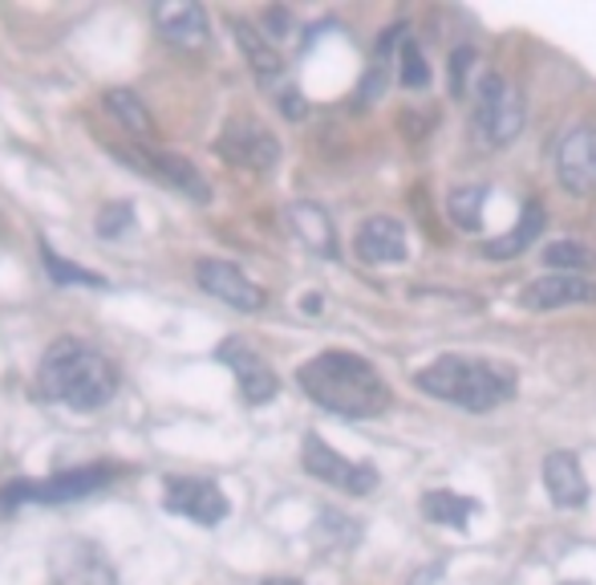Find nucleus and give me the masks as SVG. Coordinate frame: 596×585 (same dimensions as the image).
<instances>
[{
  "mask_svg": "<svg viewBox=\"0 0 596 585\" xmlns=\"http://www.w3.org/2000/svg\"><path fill=\"white\" fill-rule=\"evenodd\" d=\"M118 476L114 464H85V467H70V472H58V476L46 480H9L0 488V508L12 513L21 504H73L85 501L102 492L110 480Z\"/></svg>",
  "mask_w": 596,
  "mask_h": 585,
  "instance_id": "nucleus-4",
  "label": "nucleus"
},
{
  "mask_svg": "<svg viewBox=\"0 0 596 585\" xmlns=\"http://www.w3.org/2000/svg\"><path fill=\"white\" fill-rule=\"evenodd\" d=\"M102 107H105V114L114 122H122V131H130V134H139V139H147L151 134V110L142 107V98L134 94V90H105V98H102Z\"/></svg>",
  "mask_w": 596,
  "mask_h": 585,
  "instance_id": "nucleus-22",
  "label": "nucleus"
},
{
  "mask_svg": "<svg viewBox=\"0 0 596 585\" xmlns=\"http://www.w3.org/2000/svg\"><path fill=\"white\" fill-rule=\"evenodd\" d=\"M588 261H593V256H588V249L580 240H556V244L544 249V264L556 269V273H576V269H585Z\"/></svg>",
  "mask_w": 596,
  "mask_h": 585,
  "instance_id": "nucleus-27",
  "label": "nucleus"
},
{
  "mask_svg": "<svg viewBox=\"0 0 596 585\" xmlns=\"http://www.w3.org/2000/svg\"><path fill=\"white\" fill-rule=\"evenodd\" d=\"M544 228H548V212H544V203H524V212L515 220L512 232H503V236L487 240L483 244V256L487 261H512V256H524L539 236H544Z\"/></svg>",
  "mask_w": 596,
  "mask_h": 585,
  "instance_id": "nucleus-18",
  "label": "nucleus"
},
{
  "mask_svg": "<svg viewBox=\"0 0 596 585\" xmlns=\"http://www.w3.org/2000/svg\"><path fill=\"white\" fill-rule=\"evenodd\" d=\"M556 180L564 192L593 195L596 192V131L593 127H576L560 139L556 151Z\"/></svg>",
  "mask_w": 596,
  "mask_h": 585,
  "instance_id": "nucleus-12",
  "label": "nucleus"
},
{
  "mask_svg": "<svg viewBox=\"0 0 596 585\" xmlns=\"http://www.w3.org/2000/svg\"><path fill=\"white\" fill-rule=\"evenodd\" d=\"M471 65H475V49H471V46H458L455 53H451V94H455V98L467 94Z\"/></svg>",
  "mask_w": 596,
  "mask_h": 585,
  "instance_id": "nucleus-28",
  "label": "nucleus"
},
{
  "mask_svg": "<svg viewBox=\"0 0 596 585\" xmlns=\"http://www.w3.org/2000/svg\"><path fill=\"white\" fill-rule=\"evenodd\" d=\"M414 383L431 399H443V403L475 411V415L515 399V374L487 359H471V354H443L426 371H418Z\"/></svg>",
  "mask_w": 596,
  "mask_h": 585,
  "instance_id": "nucleus-3",
  "label": "nucleus"
},
{
  "mask_svg": "<svg viewBox=\"0 0 596 585\" xmlns=\"http://www.w3.org/2000/svg\"><path fill=\"white\" fill-rule=\"evenodd\" d=\"M41 261H46V273L49 281L58 289H73V285H82V289H110V281H105L102 273H94V269H82V264H73L70 256H61V252H53L41 240Z\"/></svg>",
  "mask_w": 596,
  "mask_h": 585,
  "instance_id": "nucleus-23",
  "label": "nucleus"
},
{
  "mask_svg": "<svg viewBox=\"0 0 596 585\" xmlns=\"http://www.w3.org/2000/svg\"><path fill=\"white\" fill-rule=\"evenodd\" d=\"M94 232L102 240L130 236V232H134V203H127V200L105 203L102 212H98V220H94Z\"/></svg>",
  "mask_w": 596,
  "mask_h": 585,
  "instance_id": "nucleus-26",
  "label": "nucleus"
},
{
  "mask_svg": "<svg viewBox=\"0 0 596 585\" xmlns=\"http://www.w3.org/2000/svg\"><path fill=\"white\" fill-rule=\"evenodd\" d=\"M296 386L313 399L321 411L341 418H374L390 406L386 379L374 371V362L350 350H325L296 371Z\"/></svg>",
  "mask_w": 596,
  "mask_h": 585,
  "instance_id": "nucleus-1",
  "label": "nucleus"
},
{
  "mask_svg": "<svg viewBox=\"0 0 596 585\" xmlns=\"http://www.w3.org/2000/svg\"><path fill=\"white\" fill-rule=\"evenodd\" d=\"M479 513V501H471V496H458L451 488H434L422 496V516L434 521V525H446V528H467L471 516Z\"/></svg>",
  "mask_w": 596,
  "mask_h": 585,
  "instance_id": "nucleus-20",
  "label": "nucleus"
},
{
  "mask_svg": "<svg viewBox=\"0 0 596 585\" xmlns=\"http://www.w3.org/2000/svg\"><path fill=\"white\" fill-rule=\"evenodd\" d=\"M215 362H223V366L235 374V383H240V399H244L248 406L272 403L276 391H281V379L272 374L269 362L260 359L244 337H228V342H220V346H215Z\"/></svg>",
  "mask_w": 596,
  "mask_h": 585,
  "instance_id": "nucleus-10",
  "label": "nucleus"
},
{
  "mask_svg": "<svg viewBox=\"0 0 596 585\" xmlns=\"http://www.w3.org/2000/svg\"><path fill=\"white\" fill-rule=\"evenodd\" d=\"M154 29L163 37L166 46L183 49V53H195L211 41L208 29V12L195 0H166V4H154Z\"/></svg>",
  "mask_w": 596,
  "mask_h": 585,
  "instance_id": "nucleus-13",
  "label": "nucleus"
},
{
  "mask_svg": "<svg viewBox=\"0 0 596 585\" xmlns=\"http://www.w3.org/2000/svg\"><path fill=\"white\" fill-rule=\"evenodd\" d=\"M284 220L293 228V236L301 240L304 249L316 252V256H325V261H337V228L329 220V212L321 203H309V200H296L284 208Z\"/></svg>",
  "mask_w": 596,
  "mask_h": 585,
  "instance_id": "nucleus-15",
  "label": "nucleus"
},
{
  "mask_svg": "<svg viewBox=\"0 0 596 585\" xmlns=\"http://www.w3.org/2000/svg\"><path fill=\"white\" fill-rule=\"evenodd\" d=\"M301 464L304 472L329 488H341L350 492V496H370V492L382 484L374 464H357V460H345L341 452H333L321 435H304V447H301Z\"/></svg>",
  "mask_w": 596,
  "mask_h": 585,
  "instance_id": "nucleus-6",
  "label": "nucleus"
},
{
  "mask_svg": "<svg viewBox=\"0 0 596 585\" xmlns=\"http://www.w3.org/2000/svg\"><path fill=\"white\" fill-rule=\"evenodd\" d=\"M195 281L203 293L220 297L223 305H232V310H240V313H260L269 305V293H264L256 281H248L232 261H199Z\"/></svg>",
  "mask_w": 596,
  "mask_h": 585,
  "instance_id": "nucleus-11",
  "label": "nucleus"
},
{
  "mask_svg": "<svg viewBox=\"0 0 596 585\" xmlns=\"http://www.w3.org/2000/svg\"><path fill=\"white\" fill-rule=\"evenodd\" d=\"M260 585H304V582H296V577H269V582H260Z\"/></svg>",
  "mask_w": 596,
  "mask_h": 585,
  "instance_id": "nucleus-31",
  "label": "nucleus"
},
{
  "mask_svg": "<svg viewBox=\"0 0 596 585\" xmlns=\"http://www.w3.org/2000/svg\"><path fill=\"white\" fill-rule=\"evenodd\" d=\"M483 203H487V188H455V192L446 195V215H451L455 228H463V232H479Z\"/></svg>",
  "mask_w": 596,
  "mask_h": 585,
  "instance_id": "nucleus-24",
  "label": "nucleus"
},
{
  "mask_svg": "<svg viewBox=\"0 0 596 585\" xmlns=\"http://www.w3.org/2000/svg\"><path fill=\"white\" fill-rule=\"evenodd\" d=\"M37 391L70 411H98L118 394V371L102 350L82 337H58L37 366Z\"/></svg>",
  "mask_w": 596,
  "mask_h": 585,
  "instance_id": "nucleus-2",
  "label": "nucleus"
},
{
  "mask_svg": "<svg viewBox=\"0 0 596 585\" xmlns=\"http://www.w3.org/2000/svg\"><path fill=\"white\" fill-rule=\"evenodd\" d=\"M397 82L406 85V90H422V85L431 82V65L422 58V49L414 37H402V53H397Z\"/></svg>",
  "mask_w": 596,
  "mask_h": 585,
  "instance_id": "nucleus-25",
  "label": "nucleus"
},
{
  "mask_svg": "<svg viewBox=\"0 0 596 585\" xmlns=\"http://www.w3.org/2000/svg\"><path fill=\"white\" fill-rule=\"evenodd\" d=\"M264 24H269V37H276V41L293 33V17H289L284 9H269V12H264Z\"/></svg>",
  "mask_w": 596,
  "mask_h": 585,
  "instance_id": "nucleus-29",
  "label": "nucleus"
},
{
  "mask_svg": "<svg viewBox=\"0 0 596 585\" xmlns=\"http://www.w3.org/2000/svg\"><path fill=\"white\" fill-rule=\"evenodd\" d=\"M568 585H585V582H568Z\"/></svg>",
  "mask_w": 596,
  "mask_h": 585,
  "instance_id": "nucleus-32",
  "label": "nucleus"
},
{
  "mask_svg": "<svg viewBox=\"0 0 596 585\" xmlns=\"http://www.w3.org/2000/svg\"><path fill=\"white\" fill-rule=\"evenodd\" d=\"M232 33H235V41H240V49H244V58H248V65H252V73H256V82L260 85L281 82L284 61H281V53L272 49L269 33H260L256 24L240 21V17H232Z\"/></svg>",
  "mask_w": 596,
  "mask_h": 585,
  "instance_id": "nucleus-19",
  "label": "nucleus"
},
{
  "mask_svg": "<svg viewBox=\"0 0 596 585\" xmlns=\"http://www.w3.org/2000/svg\"><path fill=\"white\" fill-rule=\"evenodd\" d=\"M114 155L127 163L130 171H139L147 180H159L166 188H175L179 195H188L195 203H208L211 200V183L191 168L188 159L171 155V151H151V147H114Z\"/></svg>",
  "mask_w": 596,
  "mask_h": 585,
  "instance_id": "nucleus-7",
  "label": "nucleus"
},
{
  "mask_svg": "<svg viewBox=\"0 0 596 585\" xmlns=\"http://www.w3.org/2000/svg\"><path fill=\"white\" fill-rule=\"evenodd\" d=\"M357 261L365 264H397L406 261V228L390 220V215H370L362 228H357Z\"/></svg>",
  "mask_w": 596,
  "mask_h": 585,
  "instance_id": "nucleus-16",
  "label": "nucleus"
},
{
  "mask_svg": "<svg viewBox=\"0 0 596 585\" xmlns=\"http://www.w3.org/2000/svg\"><path fill=\"white\" fill-rule=\"evenodd\" d=\"M215 155L228 159L232 168L244 171H272L281 163V143L269 127H260L256 119H232L215 139Z\"/></svg>",
  "mask_w": 596,
  "mask_h": 585,
  "instance_id": "nucleus-8",
  "label": "nucleus"
},
{
  "mask_svg": "<svg viewBox=\"0 0 596 585\" xmlns=\"http://www.w3.org/2000/svg\"><path fill=\"white\" fill-rule=\"evenodd\" d=\"M527 310H564V305H588L596 301V281H585L576 273H548L532 281L519 297Z\"/></svg>",
  "mask_w": 596,
  "mask_h": 585,
  "instance_id": "nucleus-14",
  "label": "nucleus"
},
{
  "mask_svg": "<svg viewBox=\"0 0 596 585\" xmlns=\"http://www.w3.org/2000/svg\"><path fill=\"white\" fill-rule=\"evenodd\" d=\"M281 110L289 114V119H304V110H309V107H304V98L296 94V90H284V94H281Z\"/></svg>",
  "mask_w": 596,
  "mask_h": 585,
  "instance_id": "nucleus-30",
  "label": "nucleus"
},
{
  "mask_svg": "<svg viewBox=\"0 0 596 585\" xmlns=\"http://www.w3.org/2000/svg\"><path fill=\"white\" fill-rule=\"evenodd\" d=\"M397 33H402V29H386V37L377 41L374 61H370V73H365L362 85H357V102H353L357 110L374 107L377 98L386 94V85H390V53H394V46H397Z\"/></svg>",
  "mask_w": 596,
  "mask_h": 585,
  "instance_id": "nucleus-21",
  "label": "nucleus"
},
{
  "mask_svg": "<svg viewBox=\"0 0 596 585\" xmlns=\"http://www.w3.org/2000/svg\"><path fill=\"white\" fill-rule=\"evenodd\" d=\"M163 508L175 516H188V521H195V525H203V528L223 525L228 513H232V504H228L220 484H215V480H199V476L166 480Z\"/></svg>",
  "mask_w": 596,
  "mask_h": 585,
  "instance_id": "nucleus-9",
  "label": "nucleus"
},
{
  "mask_svg": "<svg viewBox=\"0 0 596 585\" xmlns=\"http://www.w3.org/2000/svg\"><path fill=\"white\" fill-rule=\"evenodd\" d=\"M475 131L487 147H507L524 131V94L499 73H483L475 85Z\"/></svg>",
  "mask_w": 596,
  "mask_h": 585,
  "instance_id": "nucleus-5",
  "label": "nucleus"
},
{
  "mask_svg": "<svg viewBox=\"0 0 596 585\" xmlns=\"http://www.w3.org/2000/svg\"><path fill=\"white\" fill-rule=\"evenodd\" d=\"M544 488L556 508H580L588 501V484L580 472V460L573 452H552L544 460Z\"/></svg>",
  "mask_w": 596,
  "mask_h": 585,
  "instance_id": "nucleus-17",
  "label": "nucleus"
}]
</instances>
